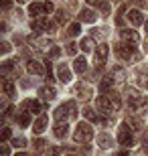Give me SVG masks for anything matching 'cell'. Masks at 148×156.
Returning <instances> with one entry per match:
<instances>
[{
	"mask_svg": "<svg viewBox=\"0 0 148 156\" xmlns=\"http://www.w3.org/2000/svg\"><path fill=\"white\" fill-rule=\"evenodd\" d=\"M138 85L148 91V71L146 69H142L140 73H138Z\"/></svg>",
	"mask_w": 148,
	"mask_h": 156,
	"instance_id": "cell-25",
	"label": "cell"
},
{
	"mask_svg": "<svg viewBox=\"0 0 148 156\" xmlns=\"http://www.w3.org/2000/svg\"><path fill=\"white\" fill-rule=\"evenodd\" d=\"M12 146H14V148H24V146H27V140L24 138H14L12 140Z\"/></svg>",
	"mask_w": 148,
	"mask_h": 156,
	"instance_id": "cell-34",
	"label": "cell"
},
{
	"mask_svg": "<svg viewBox=\"0 0 148 156\" xmlns=\"http://www.w3.org/2000/svg\"><path fill=\"white\" fill-rule=\"evenodd\" d=\"M16 2H27V0H16Z\"/></svg>",
	"mask_w": 148,
	"mask_h": 156,
	"instance_id": "cell-51",
	"label": "cell"
},
{
	"mask_svg": "<svg viewBox=\"0 0 148 156\" xmlns=\"http://www.w3.org/2000/svg\"><path fill=\"white\" fill-rule=\"evenodd\" d=\"M75 51H77V47H75L73 43H71V45H67V53H69V55H75Z\"/></svg>",
	"mask_w": 148,
	"mask_h": 156,
	"instance_id": "cell-42",
	"label": "cell"
},
{
	"mask_svg": "<svg viewBox=\"0 0 148 156\" xmlns=\"http://www.w3.org/2000/svg\"><path fill=\"white\" fill-rule=\"evenodd\" d=\"M73 69H75V73H79V75H83L87 71V63H85V59L83 57H77L73 61Z\"/></svg>",
	"mask_w": 148,
	"mask_h": 156,
	"instance_id": "cell-14",
	"label": "cell"
},
{
	"mask_svg": "<svg viewBox=\"0 0 148 156\" xmlns=\"http://www.w3.org/2000/svg\"><path fill=\"white\" fill-rule=\"evenodd\" d=\"M10 6H12V0H4V2H2V8H4V10H8Z\"/></svg>",
	"mask_w": 148,
	"mask_h": 156,
	"instance_id": "cell-43",
	"label": "cell"
},
{
	"mask_svg": "<svg viewBox=\"0 0 148 156\" xmlns=\"http://www.w3.org/2000/svg\"><path fill=\"white\" fill-rule=\"evenodd\" d=\"M43 6H45V12H53L55 10V4H53V2H43Z\"/></svg>",
	"mask_w": 148,
	"mask_h": 156,
	"instance_id": "cell-41",
	"label": "cell"
},
{
	"mask_svg": "<svg viewBox=\"0 0 148 156\" xmlns=\"http://www.w3.org/2000/svg\"><path fill=\"white\" fill-rule=\"evenodd\" d=\"M49 55H47V59H57L59 55H61V49L59 47H51V51H47Z\"/></svg>",
	"mask_w": 148,
	"mask_h": 156,
	"instance_id": "cell-33",
	"label": "cell"
},
{
	"mask_svg": "<svg viewBox=\"0 0 148 156\" xmlns=\"http://www.w3.org/2000/svg\"><path fill=\"white\" fill-rule=\"evenodd\" d=\"M67 33H69V35H71V37L79 35V33H81V24H79V23H73V24H71V27H69V29H67Z\"/></svg>",
	"mask_w": 148,
	"mask_h": 156,
	"instance_id": "cell-32",
	"label": "cell"
},
{
	"mask_svg": "<svg viewBox=\"0 0 148 156\" xmlns=\"http://www.w3.org/2000/svg\"><path fill=\"white\" fill-rule=\"evenodd\" d=\"M81 49L85 53H91L93 51V41L91 39H81Z\"/></svg>",
	"mask_w": 148,
	"mask_h": 156,
	"instance_id": "cell-30",
	"label": "cell"
},
{
	"mask_svg": "<svg viewBox=\"0 0 148 156\" xmlns=\"http://www.w3.org/2000/svg\"><path fill=\"white\" fill-rule=\"evenodd\" d=\"M97 110L102 112L106 118H108L110 114H114V112H116L114 108H112V104H110V99L106 98V95H99V98H97Z\"/></svg>",
	"mask_w": 148,
	"mask_h": 156,
	"instance_id": "cell-7",
	"label": "cell"
},
{
	"mask_svg": "<svg viewBox=\"0 0 148 156\" xmlns=\"http://www.w3.org/2000/svg\"><path fill=\"white\" fill-rule=\"evenodd\" d=\"M75 93H77V98H79L81 101L91 99V87L85 85V83H77V85H75Z\"/></svg>",
	"mask_w": 148,
	"mask_h": 156,
	"instance_id": "cell-8",
	"label": "cell"
},
{
	"mask_svg": "<svg viewBox=\"0 0 148 156\" xmlns=\"http://www.w3.org/2000/svg\"><path fill=\"white\" fill-rule=\"evenodd\" d=\"M144 51L148 53V39H146V43H144Z\"/></svg>",
	"mask_w": 148,
	"mask_h": 156,
	"instance_id": "cell-49",
	"label": "cell"
},
{
	"mask_svg": "<svg viewBox=\"0 0 148 156\" xmlns=\"http://www.w3.org/2000/svg\"><path fill=\"white\" fill-rule=\"evenodd\" d=\"M49 156H51V154H49Z\"/></svg>",
	"mask_w": 148,
	"mask_h": 156,
	"instance_id": "cell-53",
	"label": "cell"
},
{
	"mask_svg": "<svg viewBox=\"0 0 148 156\" xmlns=\"http://www.w3.org/2000/svg\"><path fill=\"white\" fill-rule=\"evenodd\" d=\"M87 4H93V6H102V4H106L108 0H85Z\"/></svg>",
	"mask_w": 148,
	"mask_h": 156,
	"instance_id": "cell-40",
	"label": "cell"
},
{
	"mask_svg": "<svg viewBox=\"0 0 148 156\" xmlns=\"http://www.w3.org/2000/svg\"><path fill=\"white\" fill-rule=\"evenodd\" d=\"M24 110L31 112V114H41L43 112V104H41L39 99H27L24 101Z\"/></svg>",
	"mask_w": 148,
	"mask_h": 156,
	"instance_id": "cell-9",
	"label": "cell"
},
{
	"mask_svg": "<svg viewBox=\"0 0 148 156\" xmlns=\"http://www.w3.org/2000/svg\"><path fill=\"white\" fill-rule=\"evenodd\" d=\"M108 45H99L97 47V53H96V59H93V63H96V69H99V67H103V63H106V59H108Z\"/></svg>",
	"mask_w": 148,
	"mask_h": 156,
	"instance_id": "cell-6",
	"label": "cell"
},
{
	"mask_svg": "<svg viewBox=\"0 0 148 156\" xmlns=\"http://www.w3.org/2000/svg\"><path fill=\"white\" fill-rule=\"evenodd\" d=\"M57 20L61 24H65V23H67V14H65V12H57Z\"/></svg>",
	"mask_w": 148,
	"mask_h": 156,
	"instance_id": "cell-37",
	"label": "cell"
},
{
	"mask_svg": "<svg viewBox=\"0 0 148 156\" xmlns=\"http://www.w3.org/2000/svg\"><path fill=\"white\" fill-rule=\"evenodd\" d=\"M116 81H114V77L110 75V77H103V81H102V85H99V89H102L103 93H108L110 89H112V85H114Z\"/></svg>",
	"mask_w": 148,
	"mask_h": 156,
	"instance_id": "cell-26",
	"label": "cell"
},
{
	"mask_svg": "<svg viewBox=\"0 0 148 156\" xmlns=\"http://www.w3.org/2000/svg\"><path fill=\"white\" fill-rule=\"evenodd\" d=\"M106 98L110 99V104H112V108H114L116 112L122 108V101H120V95H118V93H106Z\"/></svg>",
	"mask_w": 148,
	"mask_h": 156,
	"instance_id": "cell-23",
	"label": "cell"
},
{
	"mask_svg": "<svg viewBox=\"0 0 148 156\" xmlns=\"http://www.w3.org/2000/svg\"><path fill=\"white\" fill-rule=\"evenodd\" d=\"M8 49H10V47H8V43H2V53H8Z\"/></svg>",
	"mask_w": 148,
	"mask_h": 156,
	"instance_id": "cell-44",
	"label": "cell"
},
{
	"mask_svg": "<svg viewBox=\"0 0 148 156\" xmlns=\"http://www.w3.org/2000/svg\"><path fill=\"white\" fill-rule=\"evenodd\" d=\"M96 20V14L89 10V8H83L79 12V23H93Z\"/></svg>",
	"mask_w": 148,
	"mask_h": 156,
	"instance_id": "cell-17",
	"label": "cell"
},
{
	"mask_svg": "<svg viewBox=\"0 0 148 156\" xmlns=\"http://www.w3.org/2000/svg\"><path fill=\"white\" fill-rule=\"evenodd\" d=\"M99 10H102V14H106V16H108V14H110V2L102 4V6H99Z\"/></svg>",
	"mask_w": 148,
	"mask_h": 156,
	"instance_id": "cell-38",
	"label": "cell"
},
{
	"mask_svg": "<svg viewBox=\"0 0 148 156\" xmlns=\"http://www.w3.org/2000/svg\"><path fill=\"white\" fill-rule=\"evenodd\" d=\"M114 51L118 53L122 59H138L136 51H134V47H132L130 43H118V45L114 47Z\"/></svg>",
	"mask_w": 148,
	"mask_h": 156,
	"instance_id": "cell-4",
	"label": "cell"
},
{
	"mask_svg": "<svg viewBox=\"0 0 148 156\" xmlns=\"http://www.w3.org/2000/svg\"><path fill=\"white\" fill-rule=\"evenodd\" d=\"M27 71H29L31 75H43V65L39 61H27Z\"/></svg>",
	"mask_w": 148,
	"mask_h": 156,
	"instance_id": "cell-11",
	"label": "cell"
},
{
	"mask_svg": "<svg viewBox=\"0 0 148 156\" xmlns=\"http://www.w3.org/2000/svg\"><path fill=\"white\" fill-rule=\"evenodd\" d=\"M122 39L126 41V43H130V45H136L138 41H140V35H138L136 30H122Z\"/></svg>",
	"mask_w": 148,
	"mask_h": 156,
	"instance_id": "cell-12",
	"label": "cell"
},
{
	"mask_svg": "<svg viewBox=\"0 0 148 156\" xmlns=\"http://www.w3.org/2000/svg\"><path fill=\"white\" fill-rule=\"evenodd\" d=\"M112 77H114V81L118 83V85H122V83H124V79H126V73H124V69H122V67H116L114 73H112Z\"/></svg>",
	"mask_w": 148,
	"mask_h": 156,
	"instance_id": "cell-24",
	"label": "cell"
},
{
	"mask_svg": "<svg viewBox=\"0 0 148 156\" xmlns=\"http://www.w3.org/2000/svg\"><path fill=\"white\" fill-rule=\"evenodd\" d=\"M118 142L122 146H132V142H134V136H132V130L128 124H124V126L120 128V132H118Z\"/></svg>",
	"mask_w": 148,
	"mask_h": 156,
	"instance_id": "cell-5",
	"label": "cell"
},
{
	"mask_svg": "<svg viewBox=\"0 0 148 156\" xmlns=\"http://www.w3.org/2000/svg\"><path fill=\"white\" fill-rule=\"evenodd\" d=\"M144 146H148V132L144 134Z\"/></svg>",
	"mask_w": 148,
	"mask_h": 156,
	"instance_id": "cell-48",
	"label": "cell"
},
{
	"mask_svg": "<svg viewBox=\"0 0 148 156\" xmlns=\"http://www.w3.org/2000/svg\"><path fill=\"white\" fill-rule=\"evenodd\" d=\"M57 77L63 81V83H67V81H71V71H69V67L65 63H61L57 67Z\"/></svg>",
	"mask_w": 148,
	"mask_h": 156,
	"instance_id": "cell-10",
	"label": "cell"
},
{
	"mask_svg": "<svg viewBox=\"0 0 148 156\" xmlns=\"http://www.w3.org/2000/svg\"><path fill=\"white\" fill-rule=\"evenodd\" d=\"M146 104H148L146 95L138 93L136 89H130L128 91V108H130V112H140L142 108H146Z\"/></svg>",
	"mask_w": 148,
	"mask_h": 156,
	"instance_id": "cell-2",
	"label": "cell"
},
{
	"mask_svg": "<svg viewBox=\"0 0 148 156\" xmlns=\"http://www.w3.org/2000/svg\"><path fill=\"white\" fill-rule=\"evenodd\" d=\"M116 156H130V152H118Z\"/></svg>",
	"mask_w": 148,
	"mask_h": 156,
	"instance_id": "cell-47",
	"label": "cell"
},
{
	"mask_svg": "<svg viewBox=\"0 0 148 156\" xmlns=\"http://www.w3.org/2000/svg\"><path fill=\"white\" fill-rule=\"evenodd\" d=\"M12 67H14V63H12V61H6V63H2V67H0V69H2V73H10V69Z\"/></svg>",
	"mask_w": 148,
	"mask_h": 156,
	"instance_id": "cell-35",
	"label": "cell"
},
{
	"mask_svg": "<svg viewBox=\"0 0 148 156\" xmlns=\"http://www.w3.org/2000/svg\"><path fill=\"white\" fill-rule=\"evenodd\" d=\"M112 142H114V138L108 136V134H99V136H97V146H102V148H110Z\"/></svg>",
	"mask_w": 148,
	"mask_h": 156,
	"instance_id": "cell-21",
	"label": "cell"
},
{
	"mask_svg": "<svg viewBox=\"0 0 148 156\" xmlns=\"http://www.w3.org/2000/svg\"><path fill=\"white\" fill-rule=\"evenodd\" d=\"M47 124H49V120H47L45 116H41L39 120L34 122V126H33V132H34V134H41V132H43V130L47 128Z\"/></svg>",
	"mask_w": 148,
	"mask_h": 156,
	"instance_id": "cell-20",
	"label": "cell"
},
{
	"mask_svg": "<svg viewBox=\"0 0 148 156\" xmlns=\"http://www.w3.org/2000/svg\"><path fill=\"white\" fill-rule=\"evenodd\" d=\"M144 27H146V33H148V20H146V23H144Z\"/></svg>",
	"mask_w": 148,
	"mask_h": 156,
	"instance_id": "cell-50",
	"label": "cell"
},
{
	"mask_svg": "<svg viewBox=\"0 0 148 156\" xmlns=\"http://www.w3.org/2000/svg\"><path fill=\"white\" fill-rule=\"evenodd\" d=\"M29 14L31 16H41V14H45V6L41 4V2H33L29 6Z\"/></svg>",
	"mask_w": 148,
	"mask_h": 156,
	"instance_id": "cell-16",
	"label": "cell"
},
{
	"mask_svg": "<svg viewBox=\"0 0 148 156\" xmlns=\"http://www.w3.org/2000/svg\"><path fill=\"white\" fill-rule=\"evenodd\" d=\"M33 148H34V154H41V152H45L47 142H45V140H41V138H37L33 142Z\"/></svg>",
	"mask_w": 148,
	"mask_h": 156,
	"instance_id": "cell-28",
	"label": "cell"
},
{
	"mask_svg": "<svg viewBox=\"0 0 148 156\" xmlns=\"http://www.w3.org/2000/svg\"><path fill=\"white\" fill-rule=\"evenodd\" d=\"M83 116L87 118V120H91V122H97V124H102V116H97L93 110H89V108H85L83 110Z\"/></svg>",
	"mask_w": 148,
	"mask_h": 156,
	"instance_id": "cell-27",
	"label": "cell"
},
{
	"mask_svg": "<svg viewBox=\"0 0 148 156\" xmlns=\"http://www.w3.org/2000/svg\"><path fill=\"white\" fill-rule=\"evenodd\" d=\"M16 122H18L20 128H27L31 124V112H20V114L16 116Z\"/></svg>",
	"mask_w": 148,
	"mask_h": 156,
	"instance_id": "cell-19",
	"label": "cell"
},
{
	"mask_svg": "<svg viewBox=\"0 0 148 156\" xmlns=\"http://www.w3.org/2000/svg\"><path fill=\"white\" fill-rule=\"evenodd\" d=\"M77 118V104L75 101H65V104L61 105V108H57L55 110V120L63 122V120H75Z\"/></svg>",
	"mask_w": 148,
	"mask_h": 156,
	"instance_id": "cell-1",
	"label": "cell"
},
{
	"mask_svg": "<svg viewBox=\"0 0 148 156\" xmlns=\"http://www.w3.org/2000/svg\"><path fill=\"white\" fill-rule=\"evenodd\" d=\"M0 138H2V140H8V138H10V128H2V136H0Z\"/></svg>",
	"mask_w": 148,
	"mask_h": 156,
	"instance_id": "cell-36",
	"label": "cell"
},
{
	"mask_svg": "<svg viewBox=\"0 0 148 156\" xmlns=\"http://www.w3.org/2000/svg\"><path fill=\"white\" fill-rule=\"evenodd\" d=\"M128 23H132L134 27H138V24H144V16L140 10H130L128 12Z\"/></svg>",
	"mask_w": 148,
	"mask_h": 156,
	"instance_id": "cell-13",
	"label": "cell"
},
{
	"mask_svg": "<svg viewBox=\"0 0 148 156\" xmlns=\"http://www.w3.org/2000/svg\"><path fill=\"white\" fill-rule=\"evenodd\" d=\"M126 124H128V126L132 128V130H140V128H142V124H140V120H138V118H128V120H126Z\"/></svg>",
	"mask_w": 148,
	"mask_h": 156,
	"instance_id": "cell-29",
	"label": "cell"
},
{
	"mask_svg": "<svg viewBox=\"0 0 148 156\" xmlns=\"http://www.w3.org/2000/svg\"><path fill=\"white\" fill-rule=\"evenodd\" d=\"M16 156H24V154H16Z\"/></svg>",
	"mask_w": 148,
	"mask_h": 156,
	"instance_id": "cell-52",
	"label": "cell"
},
{
	"mask_svg": "<svg viewBox=\"0 0 148 156\" xmlns=\"http://www.w3.org/2000/svg\"><path fill=\"white\" fill-rule=\"evenodd\" d=\"M45 30L47 33H55V24L49 23V20H45Z\"/></svg>",
	"mask_w": 148,
	"mask_h": 156,
	"instance_id": "cell-39",
	"label": "cell"
},
{
	"mask_svg": "<svg viewBox=\"0 0 148 156\" xmlns=\"http://www.w3.org/2000/svg\"><path fill=\"white\" fill-rule=\"evenodd\" d=\"M0 152H2V156H8V148H6V146H2V150H0Z\"/></svg>",
	"mask_w": 148,
	"mask_h": 156,
	"instance_id": "cell-46",
	"label": "cell"
},
{
	"mask_svg": "<svg viewBox=\"0 0 148 156\" xmlns=\"http://www.w3.org/2000/svg\"><path fill=\"white\" fill-rule=\"evenodd\" d=\"M2 87H4V93H6V98H14V83H12L10 79H2Z\"/></svg>",
	"mask_w": 148,
	"mask_h": 156,
	"instance_id": "cell-22",
	"label": "cell"
},
{
	"mask_svg": "<svg viewBox=\"0 0 148 156\" xmlns=\"http://www.w3.org/2000/svg\"><path fill=\"white\" fill-rule=\"evenodd\" d=\"M83 154H85V156L91 154V148H89V146H83Z\"/></svg>",
	"mask_w": 148,
	"mask_h": 156,
	"instance_id": "cell-45",
	"label": "cell"
},
{
	"mask_svg": "<svg viewBox=\"0 0 148 156\" xmlns=\"http://www.w3.org/2000/svg\"><path fill=\"white\" fill-rule=\"evenodd\" d=\"M53 132H55V136H57V138H65V136L69 134V128H67V124H63V122H59L57 126L53 128Z\"/></svg>",
	"mask_w": 148,
	"mask_h": 156,
	"instance_id": "cell-18",
	"label": "cell"
},
{
	"mask_svg": "<svg viewBox=\"0 0 148 156\" xmlns=\"http://www.w3.org/2000/svg\"><path fill=\"white\" fill-rule=\"evenodd\" d=\"M31 29L37 30V33L45 30V20H33V23H31Z\"/></svg>",
	"mask_w": 148,
	"mask_h": 156,
	"instance_id": "cell-31",
	"label": "cell"
},
{
	"mask_svg": "<svg viewBox=\"0 0 148 156\" xmlns=\"http://www.w3.org/2000/svg\"><path fill=\"white\" fill-rule=\"evenodd\" d=\"M91 138H93V130H91L89 124H79V126L75 128V140H77V142L87 144Z\"/></svg>",
	"mask_w": 148,
	"mask_h": 156,
	"instance_id": "cell-3",
	"label": "cell"
},
{
	"mask_svg": "<svg viewBox=\"0 0 148 156\" xmlns=\"http://www.w3.org/2000/svg\"><path fill=\"white\" fill-rule=\"evenodd\" d=\"M39 95H41V99H47V101H49V99H55V95H57V93H55V89H53V87H41L39 89Z\"/></svg>",
	"mask_w": 148,
	"mask_h": 156,
	"instance_id": "cell-15",
	"label": "cell"
}]
</instances>
